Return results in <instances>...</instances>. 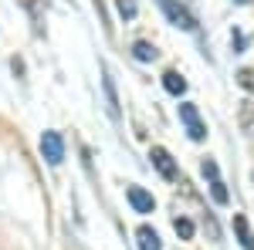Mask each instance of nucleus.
I'll return each mask as SVG.
<instances>
[{
	"mask_svg": "<svg viewBox=\"0 0 254 250\" xmlns=\"http://www.w3.org/2000/svg\"><path fill=\"white\" fill-rule=\"evenodd\" d=\"M210 193H214L217 203H227V186H224L220 179H210Z\"/></svg>",
	"mask_w": 254,
	"mask_h": 250,
	"instance_id": "4468645a",
	"label": "nucleus"
},
{
	"mask_svg": "<svg viewBox=\"0 0 254 250\" xmlns=\"http://www.w3.org/2000/svg\"><path fill=\"white\" fill-rule=\"evenodd\" d=\"M102 85H105V98H109V115L119 118V98H116V88H112V78H109V71L102 75Z\"/></svg>",
	"mask_w": 254,
	"mask_h": 250,
	"instance_id": "1a4fd4ad",
	"label": "nucleus"
},
{
	"mask_svg": "<svg viewBox=\"0 0 254 250\" xmlns=\"http://www.w3.org/2000/svg\"><path fill=\"white\" fill-rule=\"evenodd\" d=\"M41 155L51 162V166H58L61 159H64V139L58 132H44L41 135Z\"/></svg>",
	"mask_w": 254,
	"mask_h": 250,
	"instance_id": "f03ea898",
	"label": "nucleus"
},
{
	"mask_svg": "<svg viewBox=\"0 0 254 250\" xmlns=\"http://www.w3.org/2000/svg\"><path fill=\"white\" fill-rule=\"evenodd\" d=\"M237 3H248V0H237Z\"/></svg>",
	"mask_w": 254,
	"mask_h": 250,
	"instance_id": "f3484780",
	"label": "nucleus"
},
{
	"mask_svg": "<svg viewBox=\"0 0 254 250\" xmlns=\"http://www.w3.org/2000/svg\"><path fill=\"white\" fill-rule=\"evenodd\" d=\"M136 240H139V250H163L159 233L153 230V227H139V230H136Z\"/></svg>",
	"mask_w": 254,
	"mask_h": 250,
	"instance_id": "423d86ee",
	"label": "nucleus"
},
{
	"mask_svg": "<svg viewBox=\"0 0 254 250\" xmlns=\"http://www.w3.org/2000/svg\"><path fill=\"white\" fill-rule=\"evenodd\" d=\"M20 3H24V7H27L31 14H34V20H38V0H20Z\"/></svg>",
	"mask_w": 254,
	"mask_h": 250,
	"instance_id": "dca6fc26",
	"label": "nucleus"
},
{
	"mask_svg": "<svg viewBox=\"0 0 254 250\" xmlns=\"http://www.w3.org/2000/svg\"><path fill=\"white\" fill-rule=\"evenodd\" d=\"M129 203H132V210L136 213H153V206H156V200H153V193H146L142 186H129Z\"/></svg>",
	"mask_w": 254,
	"mask_h": 250,
	"instance_id": "39448f33",
	"label": "nucleus"
},
{
	"mask_svg": "<svg viewBox=\"0 0 254 250\" xmlns=\"http://www.w3.org/2000/svg\"><path fill=\"white\" fill-rule=\"evenodd\" d=\"M203 176H207V179H220V176H217V162H214V159H203Z\"/></svg>",
	"mask_w": 254,
	"mask_h": 250,
	"instance_id": "2eb2a0df",
	"label": "nucleus"
},
{
	"mask_svg": "<svg viewBox=\"0 0 254 250\" xmlns=\"http://www.w3.org/2000/svg\"><path fill=\"white\" fill-rule=\"evenodd\" d=\"M149 159H153V166L159 169V176H163V179H176V176H180V169H176V162H173V155L166 152L163 146H153Z\"/></svg>",
	"mask_w": 254,
	"mask_h": 250,
	"instance_id": "7ed1b4c3",
	"label": "nucleus"
},
{
	"mask_svg": "<svg viewBox=\"0 0 254 250\" xmlns=\"http://www.w3.org/2000/svg\"><path fill=\"white\" fill-rule=\"evenodd\" d=\"M173 230L180 233V240H193V220H187V216H176V220H173Z\"/></svg>",
	"mask_w": 254,
	"mask_h": 250,
	"instance_id": "9d476101",
	"label": "nucleus"
},
{
	"mask_svg": "<svg viewBox=\"0 0 254 250\" xmlns=\"http://www.w3.org/2000/svg\"><path fill=\"white\" fill-rule=\"evenodd\" d=\"M163 88H166L170 95H183V92H187V81H183L180 71H166V75H163Z\"/></svg>",
	"mask_w": 254,
	"mask_h": 250,
	"instance_id": "6e6552de",
	"label": "nucleus"
},
{
	"mask_svg": "<svg viewBox=\"0 0 254 250\" xmlns=\"http://www.w3.org/2000/svg\"><path fill=\"white\" fill-rule=\"evenodd\" d=\"M234 230H237V240H241V247H244V250H254V233H251L248 220H244L241 213L234 216Z\"/></svg>",
	"mask_w": 254,
	"mask_h": 250,
	"instance_id": "0eeeda50",
	"label": "nucleus"
},
{
	"mask_svg": "<svg viewBox=\"0 0 254 250\" xmlns=\"http://www.w3.org/2000/svg\"><path fill=\"white\" fill-rule=\"evenodd\" d=\"M116 7H119V14H122L126 20L136 17V0H116Z\"/></svg>",
	"mask_w": 254,
	"mask_h": 250,
	"instance_id": "ddd939ff",
	"label": "nucleus"
},
{
	"mask_svg": "<svg viewBox=\"0 0 254 250\" xmlns=\"http://www.w3.org/2000/svg\"><path fill=\"white\" fill-rule=\"evenodd\" d=\"M180 122L187 125V132H190L193 142H203V139H207V125L200 122V115H196V105L183 101V105H180Z\"/></svg>",
	"mask_w": 254,
	"mask_h": 250,
	"instance_id": "f257e3e1",
	"label": "nucleus"
},
{
	"mask_svg": "<svg viewBox=\"0 0 254 250\" xmlns=\"http://www.w3.org/2000/svg\"><path fill=\"white\" fill-rule=\"evenodd\" d=\"M132 54H136L139 61H153L156 58V48H153L149 41H136V44H132Z\"/></svg>",
	"mask_w": 254,
	"mask_h": 250,
	"instance_id": "9b49d317",
	"label": "nucleus"
},
{
	"mask_svg": "<svg viewBox=\"0 0 254 250\" xmlns=\"http://www.w3.org/2000/svg\"><path fill=\"white\" fill-rule=\"evenodd\" d=\"M163 10H166V17L173 20L176 27H183V31H193V27H196L193 14H190V10H183L176 0H163Z\"/></svg>",
	"mask_w": 254,
	"mask_h": 250,
	"instance_id": "20e7f679",
	"label": "nucleus"
},
{
	"mask_svg": "<svg viewBox=\"0 0 254 250\" xmlns=\"http://www.w3.org/2000/svg\"><path fill=\"white\" fill-rule=\"evenodd\" d=\"M237 85H241L244 92H254V68H241V71H237Z\"/></svg>",
	"mask_w": 254,
	"mask_h": 250,
	"instance_id": "f8f14e48",
	"label": "nucleus"
}]
</instances>
